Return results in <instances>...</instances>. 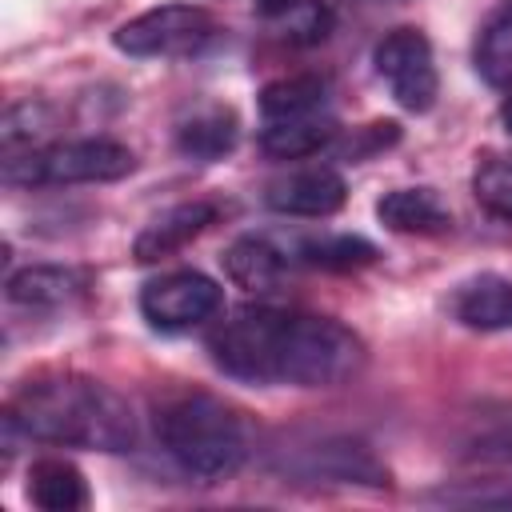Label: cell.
Segmentation results:
<instances>
[{
    "label": "cell",
    "instance_id": "15",
    "mask_svg": "<svg viewBox=\"0 0 512 512\" xmlns=\"http://www.w3.org/2000/svg\"><path fill=\"white\" fill-rule=\"evenodd\" d=\"M28 496L36 508H48V512L88 508V484H84L80 468L64 456H44L28 468Z\"/></svg>",
    "mask_w": 512,
    "mask_h": 512
},
{
    "label": "cell",
    "instance_id": "18",
    "mask_svg": "<svg viewBox=\"0 0 512 512\" xmlns=\"http://www.w3.org/2000/svg\"><path fill=\"white\" fill-rule=\"evenodd\" d=\"M292 268H324V272H352L376 260V244L364 236H300L288 244Z\"/></svg>",
    "mask_w": 512,
    "mask_h": 512
},
{
    "label": "cell",
    "instance_id": "17",
    "mask_svg": "<svg viewBox=\"0 0 512 512\" xmlns=\"http://www.w3.org/2000/svg\"><path fill=\"white\" fill-rule=\"evenodd\" d=\"M376 216H380V224H388L392 232H420V236L444 232V228L452 224L448 208L440 204V196H436L432 188H396V192L380 196Z\"/></svg>",
    "mask_w": 512,
    "mask_h": 512
},
{
    "label": "cell",
    "instance_id": "4",
    "mask_svg": "<svg viewBox=\"0 0 512 512\" xmlns=\"http://www.w3.org/2000/svg\"><path fill=\"white\" fill-rule=\"evenodd\" d=\"M136 168L132 148L108 136L88 140H56L44 148H28L4 160V184L40 188V184H108Z\"/></svg>",
    "mask_w": 512,
    "mask_h": 512
},
{
    "label": "cell",
    "instance_id": "20",
    "mask_svg": "<svg viewBox=\"0 0 512 512\" xmlns=\"http://www.w3.org/2000/svg\"><path fill=\"white\" fill-rule=\"evenodd\" d=\"M476 72L492 88H512V12L484 28L476 44Z\"/></svg>",
    "mask_w": 512,
    "mask_h": 512
},
{
    "label": "cell",
    "instance_id": "21",
    "mask_svg": "<svg viewBox=\"0 0 512 512\" xmlns=\"http://www.w3.org/2000/svg\"><path fill=\"white\" fill-rule=\"evenodd\" d=\"M52 128V108L40 104V100H24V104H12L4 112V152H16V148H36V140Z\"/></svg>",
    "mask_w": 512,
    "mask_h": 512
},
{
    "label": "cell",
    "instance_id": "11",
    "mask_svg": "<svg viewBox=\"0 0 512 512\" xmlns=\"http://www.w3.org/2000/svg\"><path fill=\"white\" fill-rule=\"evenodd\" d=\"M4 288H8V300L20 308H60V304H72L88 288V276L76 268H60V264H32V268L12 272Z\"/></svg>",
    "mask_w": 512,
    "mask_h": 512
},
{
    "label": "cell",
    "instance_id": "7",
    "mask_svg": "<svg viewBox=\"0 0 512 512\" xmlns=\"http://www.w3.org/2000/svg\"><path fill=\"white\" fill-rule=\"evenodd\" d=\"M224 304V288L204 276V272H168L144 284L140 292V312L152 328L160 332H188L204 320H212Z\"/></svg>",
    "mask_w": 512,
    "mask_h": 512
},
{
    "label": "cell",
    "instance_id": "13",
    "mask_svg": "<svg viewBox=\"0 0 512 512\" xmlns=\"http://www.w3.org/2000/svg\"><path fill=\"white\" fill-rule=\"evenodd\" d=\"M224 268L240 288H272L284 272H292L288 244L272 236H244L224 252Z\"/></svg>",
    "mask_w": 512,
    "mask_h": 512
},
{
    "label": "cell",
    "instance_id": "9",
    "mask_svg": "<svg viewBox=\"0 0 512 512\" xmlns=\"http://www.w3.org/2000/svg\"><path fill=\"white\" fill-rule=\"evenodd\" d=\"M292 472L304 480H340V484H368V488L388 484V468L356 440L312 444L292 460Z\"/></svg>",
    "mask_w": 512,
    "mask_h": 512
},
{
    "label": "cell",
    "instance_id": "22",
    "mask_svg": "<svg viewBox=\"0 0 512 512\" xmlns=\"http://www.w3.org/2000/svg\"><path fill=\"white\" fill-rule=\"evenodd\" d=\"M472 192L492 216L512 220V156H496L480 164L472 176Z\"/></svg>",
    "mask_w": 512,
    "mask_h": 512
},
{
    "label": "cell",
    "instance_id": "8",
    "mask_svg": "<svg viewBox=\"0 0 512 512\" xmlns=\"http://www.w3.org/2000/svg\"><path fill=\"white\" fill-rule=\"evenodd\" d=\"M344 200H348L344 176L328 164L296 168L268 184V208L284 216H332L336 208H344Z\"/></svg>",
    "mask_w": 512,
    "mask_h": 512
},
{
    "label": "cell",
    "instance_id": "24",
    "mask_svg": "<svg viewBox=\"0 0 512 512\" xmlns=\"http://www.w3.org/2000/svg\"><path fill=\"white\" fill-rule=\"evenodd\" d=\"M300 0H256V12H264V16H284V12H292Z\"/></svg>",
    "mask_w": 512,
    "mask_h": 512
},
{
    "label": "cell",
    "instance_id": "12",
    "mask_svg": "<svg viewBox=\"0 0 512 512\" xmlns=\"http://www.w3.org/2000/svg\"><path fill=\"white\" fill-rule=\"evenodd\" d=\"M452 312L464 328H476V332H508L512 328V280L508 276H476L468 280L456 300H452Z\"/></svg>",
    "mask_w": 512,
    "mask_h": 512
},
{
    "label": "cell",
    "instance_id": "14",
    "mask_svg": "<svg viewBox=\"0 0 512 512\" xmlns=\"http://www.w3.org/2000/svg\"><path fill=\"white\" fill-rule=\"evenodd\" d=\"M236 136H240V124L232 116V108H220V104H208L200 112H192L188 120H180L176 128V148L188 156V160H220L236 148Z\"/></svg>",
    "mask_w": 512,
    "mask_h": 512
},
{
    "label": "cell",
    "instance_id": "6",
    "mask_svg": "<svg viewBox=\"0 0 512 512\" xmlns=\"http://www.w3.org/2000/svg\"><path fill=\"white\" fill-rule=\"evenodd\" d=\"M376 76L388 84V92L396 96L400 108L408 112H428L436 104L440 80H436V60H432V44L424 32L416 28H396L388 32L376 52H372Z\"/></svg>",
    "mask_w": 512,
    "mask_h": 512
},
{
    "label": "cell",
    "instance_id": "3",
    "mask_svg": "<svg viewBox=\"0 0 512 512\" xmlns=\"http://www.w3.org/2000/svg\"><path fill=\"white\" fill-rule=\"evenodd\" d=\"M160 448L200 480L232 476L248 456L244 420L208 392H184L156 408Z\"/></svg>",
    "mask_w": 512,
    "mask_h": 512
},
{
    "label": "cell",
    "instance_id": "25",
    "mask_svg": "<svg viewBox=\"0 0 512 512\" xmlns=\"http://www.w3.org/2000/svg\"><path fill=\"white\" fill-rule=\"evenodd\" d=\"M500 120H504V132L512 136V96L504 100V108H500Z\"/></svg>",
    "mask_w": 512,
    "mask_h": 512
},
{
    "label": "cell",
    "instance_id": "1",
    "mask_svg": "<svg viewBox=\"0 0 512 512\" xmlns=\"http://www.w3.org/2000/svg\"><path fill=\"white\" fill-rule=\"evenodd\" d=\"M212 360L224 376L248 384L332 388L360 372L364 340L332 316L296 308H244L224 320L212 340Z\"/></svg>",
    "mask_w": 512,
    "mask_h": 512
},
{
    "label": "cell",
    "instance_id": "23",
    "mask_svg": "<svg viewBox=\"0 0 512 512\" xmlns=\"http://www.w3.org/2000/svg\"><path fill=\"white\" fill-rule=\"evenodd\" d=\"M440 504H460V508H512V480H484V484H464V488H440L432 492Z\"/></svg>",
    "mask_w": 512,
    "mask_h": 512
},
{
    "label": "cell",
    "instance_id": "2",
    "mask_svg": "<svg viewBox=\"0 0 512 512\" xmlns=\"http://www.w3.org/2000/svg\"><path fill=\"white\" fill-rule=\"evenodd\" d=\"M8 432L60 448L128 452L136 444V420L124 396L88 376H36L28 380L4 416Z\"/></svg>",
    "mask_w": 512,
    "mask_h": 512
},
{
    "label": "cell",
    "instance_id": "16",
    "mask_svg": "<svg viewBox=\"0 0 512 512\" xmlns=\"http://www.w3.org/2000/svg\"><path fill=\"white\" fill-rule=\"evenodd\" d=\"M336 136V120L328 112H308V116H288V120H264L260 128V148L280 160H300L320 152Z\"/></svg>",
    "mask_w": 512,
    "mask_h": 512
},
{
    "label": "cell",
    "instance_id": "5",
    "mask_svg": "<svg viewBox=\"0 0 512 512\" xmlns=\"http://www.w3.org/2000/svg\"><path fill=\"white\" fill-rule=\"evenodd\" d=\"M216 16L200 4H160L148 8L140 16H132L128 24L116 28V48L136 56V60H152V56H188L200 52L212 36H216Z\"/></svg>",
    "mask_w": 512,
    "mask_h": 512
},
{
    "label": "cell",
    "instance_id": "19",
    "mask_svg": "<svg viewBox=\"0 0 512 512\" xmlns=\"http://www.w3.org/2000/svg\"><path fill=\"white\" fill-rule=\"evenodd\" d=\"M308 112H328V80L324 76H284L260 92L264 120H288V116H308Z\"/></svg>",
    "mask_w": 512,
    "mask_h": 512
},
{
    "label": "cell",
    "instance_id": "10",
    "mask_svg": "<svg viewBox=\"0 0 512 512\" xmlns=\"http://www.w3.org/2000/svg\"><path fill=\"white\" fill-rule=\"evenodd\" d=\"M216 220V204H204V200H192V204H176L168 212H160L132 244L136 260L140 264H152V260H164L172 252H180L188 240H196L208 224Z\"/></svg>",
    "mask_w": 512,
    "mask_h": 512
}]
</instances>
